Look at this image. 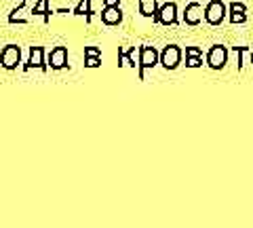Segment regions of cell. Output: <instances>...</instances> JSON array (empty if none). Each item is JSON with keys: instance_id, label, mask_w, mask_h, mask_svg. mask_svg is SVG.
Returning a JSON list of instances; mask_svg holds the SVG:
<instances>
[{"instance_id": "1", "label": "cell", "mask_w": 253, "mask_h": 228, "mask_svg": "<svg viewBox=\"0 0 253 228\" xmlns=\"http://www.w3.org/2000/svg\"><path fill=\"white\" fill-rule=\"evenodd\" d=\"M21 64V46L17 45H6L0 49V66L4 70H17Z\"/></svg>"}, {"instance_id": "2", "label": "cell", "mask_w": 253, "mask_h": 228, "mask_svg": "<svg viewBox=\"0 0 253 228\" xmlns=\"http://www.w3.org/2000/svg\"><path fill=\"white\" fill-rule=\"evenodd\" d=\"M161 64V51L156 46H141L139 49V81H144V70L154 68Z\"/></svg>"}, {"instance_id": "3", "label": "cell", "mask_w": 253, "mask_h": 228, "mask_svg": "<svg viewBox=\"0 0 253 228\" xmlns=\"http://www.w3.org/2000/svg\"><path fill=\"white\" fill-rule=\"evenodd\" d=\"M226 17V4L221 0H211V2L205 6V21L209 26H219Z\"/></svg>"}, {"instance_id": "4", "label": "cell", "mask_w": 253, "mask_h": 228, "mask_svg": "<svg viewBox=\"0 0 253 228\" xmlns=\"http://www.w3.org/2000/svg\"><path fill=\"white\" fill-rule=\"evenodd\" d=\"M181 49L177 45H167L165 49L161 51V64L165 70H175L181 64Z\"/></svg>"}, {"instance_id": "5", "label": "cell", "mask_w": 253, "mask_h": 228, "mask_svg": "<svg viewBox=\"0 0 253 228\" xmlns=\"http://www.w3.org/2000/svg\"><path fill=\"white\" fill-rule=\"evenodd\" d=\"M228 64V49L224 45H213L207 53V66L211 70H221Z\"/></svg>"}, {"instance_id": "6", "label": "cell", "mask_w": 253, "mask_h": 228, "mask_svg": "<svg viewBox=\"0 0 253 228\" xmlns=\"http://www.w3.org/2000/svg\"><path fill=\"white\" fill-rule=\"evenodd\" d=\"M156 23H163V26H177V23H179V19H177V4L175 2H165V4H161Z\"/></svg>"}, {"instance_id": "7", "label": "cell", "mask_w": 253, "mask_h": 228, "mask_svg": "<svg viewBox=\"0 0 253 228\" xmlns=\"http://www.w3.org/2000/svg\"><path fill=\"white\" fill-rule=\"evenodd\" d=\"M51 70H66L68 68V46H53L46 57Z\"/></svg>"}, {"instance_id": "8", "label": "cell", "mask_w": 253, "mask_h": 228, "mask_svg": "<svg viewBox=\"0 0 253 228\" xmlns=\"http://www.w3.org/2000/svg\"><path fill=\"white\" fill-rule=\"evenodd\" d=\"M32 68H36V70H46V64H44V49L42 46H30V57L26 61V66H23V70H32Z\"/></svg>"}, {"instance_id": "9", "label": "cell", "mask_w": 253, "mask_h": 228, "mask_svg": "<svg viewBox=\"0 0 253 228\" xmlns=\"http://www.w3.org/2000/svg\"><path fill=\"white\" fill-rule=\"evenodd\" d=\"M205 17V9L199 4V2H190L186 6V11H184V21L188 23V26H199V23L203 21Z\"/></svg>"}, {"instance_id": "10", "label": "cell", "mask_w": 253, "mask_h": 228, "mask_svg": "<svg viewBox=\"0 0 253 228\" xmlns=\"http://www.w3.org/2000/svg\"><path fill=\"white\" fill-rule=\"evenodd\" d=\"M101 21H104L106 26H118V23L123 21L121 6H104V11H101Z\"/></svg>"}, {"instance_id": "11", "label": "cell", "mask_w": 253, "mask_h": 228, "mask_svg": "<svg viewBox=\"0 0 253 228\" xmlns=\"http://www.w3.org/2000/svg\"><path fill=\"white\" fill-rule=\"evenodd\" d=\"M118 61H121V66H131V68L139 66V57H137L135 46H133V49H121L118 51Z\"/></svg>"}, {"instance_id": "12", "label": "cell", "mask_w": 253, "mask_h": 228, "mask_svg": "<svg viewBox=\"0 0 253 228\" xmlns=\"http://www.w3.org/2000/svg\"><path fill=\"white\" fill-rule=\"evenodd\" d=\"M245 11H247V6L243 2H232L230 4V21L232 23H245V19H247Z\"/></svg>"}, {"instance_id": "13", "label": "cell", "mask_w": 253, "mask_h": 228, "mask_svg": "<svg viewBox=\"0 0 253 228\" xmlns=\"http://www.w3.org/2000/svg\"><path fill=\"white\" fill-rule=\"evenodd\" d=\"M158 9H161V4H158L156 0H152V2H146V0H141V2H139V13L144 15V17H152L154 21L158 17Z\"/></svg>"}, {"instance_id": "14", "label": "cell", "mask_w": 253, "mask_h": 228, "mask_svg": "<svg viewBox=\"0 0 253 228\" xmlns=\"http://www.w3.org/2000/svg\"><path fill=\"white\" fill-rule=\"evenodd\" d=\"M32 13H34V15H42L44 21H49V19H51V15H53L55 11H51L49 0H38V2L32 6Z\"/></svg>"}, {"instance_id": "15", "label": "cell", "mask_w": 253, "mask_h": 228, "mask_svg": "<svg viewBox=\"0 0 253 228\" xmlns=\"http://www.w3.org/2000/svg\"><path fill=\"white\" fill-rule=\"evenodd\" d=\"M72 15H84L86 21L91 23V17H93V9H91V0H81L76 6H74V11Z\"/></svg>"}, {"instance_id": "16", "label": "cell", "mask_w": 253, "mask_h": 228, "mask_svg": "<svg viewBox=\"0 0 253 228\" xmlns=\"http://www.w3.org/2000/svg\"><path fill=\"white\" fill-rule=\"evenodd\" d=\"M186 66H188V68H201V66H203V55L186 53Z\"/></svg>"}, {"instance_id": "17", "label": "cell", "mask_w": 253, "mask_h": 228, "mask_svg": "<svg viewBox=\"0 0 253 228\" xmlns=\"http://www.w3.org/2000/svg\"><path fill=\"white\" fill-rule=\"evenodd\" d=\"M84 66L86 68H99L101 66V57H97V55H86V57H84Z\"/></svg>"}, {"instance_id": "18", "label": "cell", "mask_w": 253, "mask_h": 228, "mask_svg": "<svg viewBox=\"0 0 253 228\" xmlns=\"http://www.w3.org/2000/svg\"><path fill=\"white\" fill-rule=\"evenodd\" d=\"M26 2H28V0H13V11H11V15H17L21 9H23V6H26Z\"/></svg>"}, {"instance_id": "19", "label": "cell", "mask_w": 253, "mask_h": 228, "mask_svg": "<svg viewBox=\"0 0 253 228\" xmlns=\"http://www.w3.org/2000/svg\"><path fill=\"white\" fill-rule=\"evenodd\" d=\"M86 55H97V57H101V49H97V46H86L84 49V57Z\"/></svg>"}, {"instance_id": "20", "label": "cell", "mask_w": 253, "mask_h": 228, "mask_svg": "<svg viewBox=\"0 0 253 228\" xmlns=\"http://www.w3.org/2000/svg\"><path fill=\"white\" fill-rule=\"evenodd\" d=\"M104 6H121V0H104Z\"/></svg>"}, {"instance_id": "21", "label": "cell", "mask_w": 253, "mask_h": 228, "mask_svg": "<svg viewBox=\"0 0 253 228\" xmlns=\"http://www.w3.org/2000/svg\"><path fill=\"white\" fill-rule=\"evenodd\" d=\"M251 64H253V51H251Z\"/></svg>"}]
</instances>
